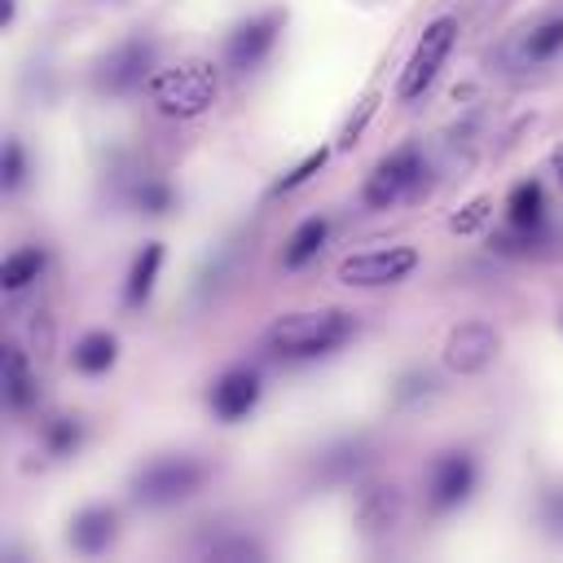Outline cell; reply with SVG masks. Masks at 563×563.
Masks as SVG:
<instances>
[{"label": "cell", "mask_w": 563, "mask_h": 563, "mask_svg": "<svg viewBox=\"0 0 563 563\" xmlns=\"http://www.w3.org/2000/svg\"><path fill=\"white\" fill-rule=\"evenodd\" d=\"M356 334V317L347 308H303V312H286L282 321L268 325L264 347L277 361H321L330 352H339L347 339Z\"/></svg>", "instance_id": "cell-1"}, {"label": "cell", "mask_w": 563, "mask_h": 563, "mask_svg": "<svg viewBox=\"0 0 563 563\" xmlns=\"http://www.w3.org/2000/svg\"><path fill=\"white\" fill-rule=\"evenodd\" d=\"M145 92H150V106L163 119H198L220 97V70L207 57H189V62H176V66L154 70V79H150Z\"/></svg>", "instance_id": "cell-2"}, {"label": "cell", "mask_w": 563, "mask_h": 563, "mask_svg": "<svg viewBox=\"0 0 563 563\" xmlns=\"http://www.w3.org/2000/svg\"><path fill=\"white\" fill-rule=\"evenodd\" d=\"M457 31H462V26H457L453 13H440V18H431V22L422 26L413 53L405 57V66H400V75H396V101H418V97L440 79L444 62H449V53H453V44H457Z\"/></svg>", "instance_id": "cell-3"}, {"label": "cell", "mask_w": 563, "mask_h": 563, "mask_svg": "<svg viewBox=\"0 0 563 563\" xmlns=\"http://www.w3.org/2000/svg\"><path fill=\"white\" fill-rule=\"evenodd\" d=\"M427 176V163H422V150L409 141V145H396L391 154H383L374 163V172L365 176L361 185V207L365 211H391L396 202H405L418 180Z\"/></svg>", "instance_id": "cell-4"}, {"label": "cell", "mask_w": 563, "mask_h": 563, "mask_svg": "<svg viewBox=\"0 0 563 563\" xmlns=\"http://www.w3.org/2000/svg\"><path fill=\"white\" fill-rule=\"evenodd\" d=\"M207 479V462L189 457V453H167V457H154L150 466H141V475L132 479V497L141 506H172V501H185L202 488Z\"/></svg>", "instance_id": "cell-5"}, {"label": "cell", "mask_w": 563, "mask_h": 563, "mask_svg": "<svg viewBox=\"0 0 563 563\" xmlns=\"http://www.w3.org/2000/svg\"><path fill=\"white\" fill-rule=\"evenodd\" d=\"M422 264L418 246L409 242H391V246H369V251H352L339 260V282L356 286V290H374V286H396L405 277H413Z\"/></svg>", "instance_id": "cell-6"}, {"label": "cell", "mask_w": 563, "mask_h": 563, "mask_svg": "<svg viewBox=\"0 0 563 563\" xmlns=\"http://www.w3.org/2000/svg\"><path fill=\"white\" fill-rule=\"evenodd\" d=\"M150 79H154V44L141 35L114 44L97 62V75H92L97 92H106V97H128L136 88H150Z\"/></svg>", "instance_id": "cell-7"}, {"label": "cell", "mask_w": 563, "mask_h": 563, "mask_svg": "<svg viewBox=\"0 0 563 563\" xmlns=\"http://www.w3.org/2000/svg\"><path fill=\"white\" fill-rule=\"evenodd\" d=\"M479 484V466L466 449H444L431 457V471H427V506L435 515H449L457 510Z\"/></svg>", "instance_id": "cell-8"}, {"label": "cell", "mask_w": 563, "mask_h": 563, "mask_svg": "<svg viewBox=\"0 0 563 563\" xmlns=\"http://www.w3.org/2000/svg\"><path fill=\"white\" fill-rule=\"evenodd\" d=\"M277 31H282V13H255V18L238 22L224 40V66H233L238 75L260 70L277 44Z\"/></svg>", "instance_id": "cell-9"}, {"label": "cell", "mask_w": 563, "mask_h": 563, "mask_svg": "<svg viewBox=\"0 0 563 563\" xmlns=\"http://www.w3.org/2000/svg\"><path fill=\"white\" fill-rule=\"evenodd\" d=\"M260 396H264V378H260V369H251V365H229V369L211 383L207 405H211V413H216L220 422H242V418L255 413Z\"/></svg>", "instance_id": "cell-10"}, {"label": "cell", "mask_w": 563, "mask_h": 563, "mask_svg": "<svg viewBox=\"0 0 563 563\" xmlns=\"http://www.w3.org/2000/svg\"><path fill=\"white\" fill-rule=\"evenodd\" d=\"M497 347H501V339H497L493 325L466 321V325H457V330L449 334V343H444V365H449L453 374H479L484 365H493Z\"/></svg>", "instance_id": "cell-11"}, {"label": "cell", "mask_w": 563, "mask_h": 563, "mask_svg": "<svg viewBox=\"0 0 563 563\" xmlns=\"http://www.w3.org/2000/svg\"><path fill=\"white\" fill-rule=\"evenodd\" d=\"M163 260H167L163 242H145V246L132 255L128 277H123V308H145V303H150V295H154V286H158V273H163Z\"/></svg>", "instance_id": "cell-12"}, {"label": "cell", "mask_w": 563, "mask_h": 563, "mask_svg": "<svg viewBox=\"0 0 563 563\" xmlns=\"http://www.w3.org/2000/svg\"><path fill=\"white\" fill-rule=\"evenodd\" d=\"M114 532H119L114 506H84V510L70 519V545H75L79 554H101V550H110Z\"/></svg>", "instance_id": "cell-13"}, {"label": "cell", "mask_w": 563, "mask_h": 563, "mask_svg": "<svg viewBox=\"0 0 563 563\" xmlns=\"http://www.w3.org/2000/svg\"><path fill=\"white\" fill-rule=\"evenodd\" d=\"M114 361H119V339H114L110 330H88V334L70 347V365H75L79 374H88V378L110 374Z\"/></svg>", "instance_id": "cell-14"}, {"label": "cell", "mask_w": 563, "mask_h": 563, "mask_svg": "<svg viewBox=\"0 0 563 563\" xmlns=\"http://www.w3.org/2000/svg\"><path fill=\"white\" fill-rule=\"evenodd\" d=\"M35 400H40V387H35L26 352L22 347H4V405L13 413H26Z\"/></svg>", "instance_id": "cell-15"}, {"label": "cell", "mask_w": 563, "mask_h": 563, "mask_svg": "<svg viewBox=\"0 0 563 563\" xmlns=\"http://www.w3.org/2000/svg\"><path fill=\"white\" fill-rule=\"evenodd\" d=\"M325 238H330V220H325V216H308V220H299L295 233H290V242H286V251H282V264H286L290 273L303 268V264H312V260L321 255Z\"/></svg>", "instance_id": "cell-16"}, {"label": "cell", "mask_w": 563, "mask_h": 563, "mask_svg": "<svg viewBox=\"0 0 563 563\" xmlns=\"http://www.w3.org/2000/svg\"><path fill=\"white\" fill-rule=\"evenodd\" d=\"M396 510H400V497H396V484H374L365 488L361 506H356V523L365 532H383L396 523Z\"/></svg>", "instance_id": "cell-17"}, {"label": "cell", "mask_w": 563, "mask_h": 563, "mask_svg": "<svg viewBox=\"0 0 563 563\" xmlns=\"http://www.w3.org/2000/svg\"><path fill=\"white\" fill-rule=\"evenodd\" d=\"M44 264H48V255L40 251V246H18L13 255H4V268H0V286L13 295V290H26L40 273H44Z\"/></svg>", "instance_id": "cell-18"}, {"label": "cell", "mask_w": 563, "mask_h": 563, "mask_svg": "<svg viewBox=\"0 0 563 563\" xmlns=\"http://www.w3.org/2000/svg\"><path fill=\"white\" fill-rule=\"evenodd\" d=\"M563 53V18H545L541 26H532L528 31V40H523V57L528 62H550V57H559Z\"/></svg>", "instance_id": "cell-19"}, {"label": "cell", "mask_w": 563, "mask_h": 563, "mask_svg": "<svg viewBox=\"0 0 563 563\" xmlns=\"http://www.w3.org/2000/svg\"><path fill=\"white\" fill-rule=\"evenodd\" d=\"M79 440H84V427L75 422V418H48L44 422V449L53 453V457H66V453H75L79 449Z\"/></svg>", "instance_id": "cell-20"}, {"label": "cell", "mask_w": 563, "mask_h": 563, "mask_svg": "<svg viewBox=\"0 0 563 563\" xmlns=\"http://www.w3.org/2000/svg\"><path fill=\"white\" fill-rule=\"evenodd\" d=\"M325 163H330V150H325V145H321V150H308V154H303V163H295V167H290V172H286V176L273 185V198L295 194V189H299V185H308V180H312V176H317Z\"/></svg>", "instance_id": "cell-21"}, {"label": "cell", "mask_w": 563, "mask_h": 563, "mask_svg": "<svg viewBox=\"0 0 563 563\" xmlns=\"http://www.w3.org/2000/svg\"><path fill=\"white\" fill-rule=\"evenodd\" d=\"M22 180H26V150H22L18 136H9L4 141V154H0V185L13 194Z\"/></svg>", "instance_id": "cell-22"}, {"label": "cell", "mask_w": 563, "mask_h": 563, "mask_svg": "<svg viewBox=\"0 0 563 563\" xmlns=\"http://www.w3.org/2000/svg\"><path fill=\"white\" fill-rule=\"evenodd\" d=\"M172 202H176V194H172L167 180H145V185L136 189V207H141L145 216H167Z\"/></svg>", "instance_id": "cell-23"}, {"label": "cell", "mask_w": 563, "mask_h": 563, "mask_svg": "<svg viewBox=\"0 0 563 563\" xmlns=\"http://www.w3.org/2000/svg\"><path fill=\"white\" fill-rule=\"evenodd\" d=\"M488 211H493V202H488V198H475V202H466L462 211L449 216V229H453V233H475V229L488 220Z\"/></svg>", "instance_id": "cell-24"}, {"label": "cell", "mask_w": 563, "mask_h": 563, "mask_svg": "<svg viewBox=\"0 0 563 563\" xmlns=\"http://www.w3.org/2000/svg\"><path fill=\"white\" fill-rule=\"evenodd\" d=\"M541 519H545V528L563 541V488H554V493H545V506H541Z\"/></svg>", "instance_id": "cell-25"}, {"label": "cell", "mask_w": 563, "mask_h": 563, "mask_svg": "<svg viewBox=\"0 0 563 563\" xmlns=\"http://www.w3.org/2000/svg\"><path fill=\"white\" fill-rule=\"evenodd\" d=\"M374 106H378V97H365L361 114H352V119H347V128H343V136H339V150H352V141L361 136V128H365V119L374 114Z\"/></svg>", "instance_id": "cell-26"}, {"label": "cell", "mask_w": 563, "mask_h": 563, "mask_svg": "<svg viewBox=\"0 0 563 563\" xmlns=\"http://www.w3.org/2000/svg\"><path fill=\"white\" fill-rule=\"evenodd\" d=\"M550 172H554V180H559V189H563V141L550 150Z\"/></svg>", "instance_id": "cell-27"}, {"label": "cell", "mask_w": 563, "mask_h": 563, "mask_svg": "<svg viewBox=\"0 0 563 563\" xmlns=\"http://www.w3.org/2000/svg\"><path fill=\"white\" fill-rule=\"evenodd\" d=\"M13 13H18V0H0V31L13 22Z\"/></svg>", "instance_id": "cell-28"}]
</instances>
